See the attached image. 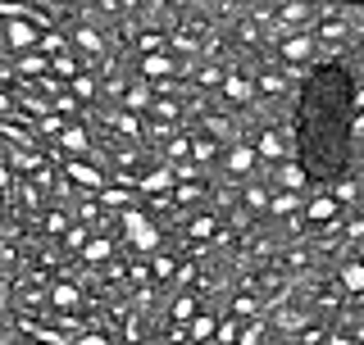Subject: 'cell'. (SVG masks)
<instances>
[{"mask_svg": "<svg viewBox=\"0 0 364 345\" xmlns=\"http://www.w3.org/2000/svg\"><path fill=\"white\" fill-rule=\"evenodd\" d=\"M350 73L341 64H318L301 87V109H296V146H301L305 177H341L350 159Z\"/></svg>", "mask_w": 364, "mask_h": 345, "instance_id": "cell-1", "label": "cell"}, {"mask_svg": "<svg viewBox=\"0 0 364 345\" xmlns=\"http://www.w3.org/2000/svg\"><path fill=\"white\" fill-rule=\"evenodd\" d=\"M141 73H146V77H168V73H173V64H168L164 55H151V50H146V60H141Z\"/></svg>", "mask_w": 364, "mask_h": 345, "instance_id": "cell-2", "label": "cell"}, {"mask_svg": "<svg viewBox=\"0 0 364 345\" xmlns=\"http://www.w3.org/2000/svg\"><path fill=\"white\" fill-rule=\"evenodd\" d=\"M18 73H28V77H46V73H50V64H46V55H23V60H18Z\"/></svg>", "mask_w": 364, "mask_h": 345, "instance_id": "cell-3", "label": "cell"}, {"mask_svg": "<svg viewBox=\"0 0 364 345\" xmlns=\"http://www.w3.org/2000/svg\"><path fill=\"white\" fill-rule=\"evenodd\" d=\"M68 177H73V182H82V187H91V191L100 187V172L91 168V164H68Z\"/></svg>", "mask_w": 364, "mask_h": 345, "instance_id": "cell-4", "label": "cell"}, {"mask_svg": "<svg viewBox=\"0 0 364 345\" xmlns=\"http://www.w3.org/2000/svg\"><path fill=\"white\" fill-rule=\"evenodd\" d=\"M141 187L146 191H168V187H173V172L159 168V172H151V177H141Z\"/></svg>", "mask_w": 364, "mask_h": 345, "instance_id": "cell-5", "label": "cell"}, {"mask_svg": "<svg viewBox=\"0 0 364 345\" xmlns=\"http://www.w3.org/2000/svg\"><path fill=\"white\" fill-rule=\"evenodd\" d=\"M64 150H68V155H77V150H87V132H77V128H68V132H64Z\"/></svg>", "mask_w": 364, "mask_h": 345, "instance_id": "cell-6", "label": "cell"}, {"mask_svg": "<svg viewBox=\"0 0 364 345\" xmlns=\"http://www.w3.org/2000/svg\"><path fill=\"white\" fill-rule=\"evenodd\" d=\"M9 41H14L18 50H23V45H32V28H28V23H14V28H9Z\"/></svg>", "mask_w": 364, "mask_h": 345, "instance_id": "cell-7", "label": "cell"}, {"mask_svg": "<svg viewBox=\"0 0 364 345\" xmlns=\"http://www.w3.org/2000/svg\"><path fill=\"white\" fill-rule=\"evenodd\" d=\"M73 300H77V291H73L68 282H60V286H55V305H60V309H68Z\"/></svg>", "mask_w": 364, "mask_h": 345, "instance_id": "cell-8", "label": "cell"}, {"mask_svg": "<svg viewBox=\"0 0 364 345\" xmlns=\"http://www.w3.org/2000/svg\"><path fill=\"white\" fill-rule=\"evenodd\" d=\"M73 91H77L82 100H91V96H96V82H91L87 73H77V77H73Z\"/></svg>", "mask_w": 364, "mask_h": 345, "instance_id": "cell-9", "label": "cell"}, {"mask_svg": "<svg viewBox=\"0 0 364 345\" xmlns=\"http://www.w3.org/2000/svg\"><path fill=\"white\" fill-rule=\"evenodd\" d=\"M64 246H68V250L87 246V227H68V232H64Z\"/></svg>", "mask_w": 364, "mask_h": 345, "instance_id": "cell-10", "label": "cell"}, {"mask_svg": "<svg viewBox=\"0 0 364 345\" xmlns=\"http://www.w3.org/2000/svg\"><path fill=\"white\" fill-rule=\"evenodd\" d=\"M87 259H91V263L109 259V241H91V246H87Z\"/></svg>", "mask_w": 364, "mask_h": 345, "instance_id": "cell-11", "label": "cell"}, {"mask_svg": "<svg viewBox=\"0 0 364 345\" xmlns=\"http://www.w3.org/2000/svg\"><path fill=\"white\" fill-rule=\"evenodd\" d=\"M77 45H82V50H100V37L91 28H82V32H77Z\"/></svg>", "mask_w": 364, "mask_h": 345, "instance_id": "cell-12", "label": "cell"}, {"mask_svg": "<svg viewBox=\"0 0 364 345\" xmlns=\"http://www.w3.org/2000/svg\"><path fill=\"white\" fill-rule=\"evenodd\" d=\"M210 332H214V318H196V323H191V336H210Z\"/></svg>", "mask_w": 364, "mask_h": 345, "instance_id": "cell-13", "label": "cell"}, {"mask_svg": "<svg viewBox=\"0 0 364 345\" xmlns=\"http://www.w3.org/2000/svg\"><path fill=\"white\" fill-rule=\"evenodd\" d=\"M191 309H196V300H191V295H182V300L173 305V318H187V314H191Z\"/></svg>", "mask_w": 364, "mask_h": 345, "instance_id": "cell-14", "label": "cell"}, {"mask_svg": "<svg viewBox=\"0 0 364 345\" xmlns=\"http://www.w3.org/2000/svg\"><path fill=\"white\" fill-rule=\"evenodd\" d=\"M191 232H196V236H210L214 232V218H196V223H191Z\"/></svg>", "mask_w": 364, "mask_h": 345, "instance_id": "cell-15", "label": "cell"}, {"mask_svg": "<svg viewBox=\"0 0 364 345\" xmlns=\"http://www.w3.org/2000/svg\"><path fill=\"white\" fill-rule=\"evenodd\" d=\"M168 273H173V259L159 255V259H155V278H168Z\"/></svg>", "mask_w": 364, "mask_h": 345, "instance_id": "cell-16", "label": "cell"}, {"mask_svg": "<svg viewBox=\"0 0 364 345\" xmlns=\"http://www.w3.org/2000/svg\"><path fill=\"white\" fill-rule=\"evenodd\" d=\"M282 182H287V187H301V182H305V168H287V172H282Z\"/></svg>", "mask_w": 364, "mask_h": 345, "instance_id": "cell-17", "label": "cell"}, {"mask_svg": "<svg viewBox=\"0 0 364 345\" xmlns=\"http://www.w3.org/2000/svg\"><path fill=\"white\" fill-rule=\"evenodd\" d=\"M5 109H9V100H5V96H0V114H5Z\"/></svg>", "mask_w": 364, "mask_h": 345, "instance_id": "cell-18", "label": "cell"}, {"mask_svg": "<svg viewBox=\"0 0 364 345\" xmlns=\"http://www.w3.org/2000/svg\"><path fill=\"white\" fill-rule=\"evenodd\" d=\"M346 5H360V0H346Z\"/></svg>", "mask_w": 364, "mask_h": 345, "instance_id": "cell-19", "label": "cell"}]
</instances>
